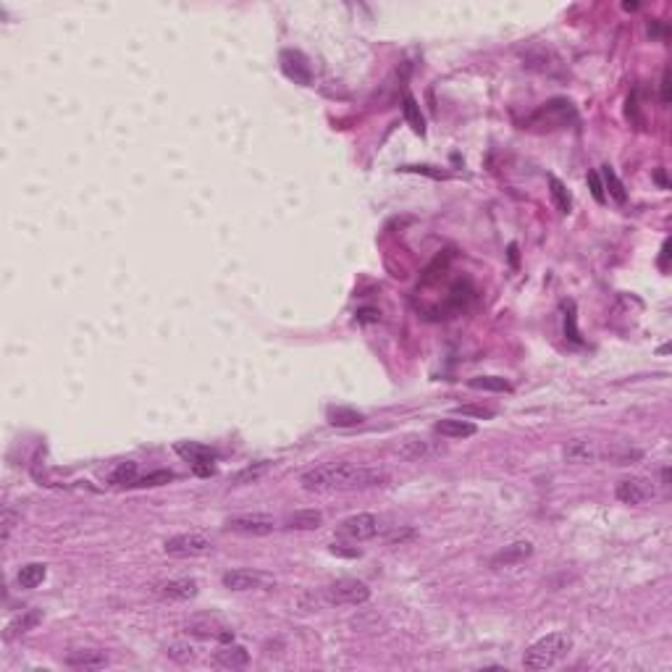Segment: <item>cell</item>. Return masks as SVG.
<instances>
[{"label": "cell", "mask_w": 672, "mask_h": 672, "mask_svg": "<svg viewBox=\"0 0 672 672\" xmlns=\"http://www.w3.org/2000/svg\"><path fill=\"white\" fill-rule=\"evenodd\" d=\"M389 476L378 467H362L352 462H326L305 470L300 484L305 491L329 494V491H365V488L383 486Z\"/></svg>", "instance_id": "1"}, {"label": "cell", "mask_w": 672, "mask_h": 672, "mask_svg": "<svg viewBox=\"0 0 672 672\" xmlns=\"http://www.w3.org/2000/svg\"><path fill=\"white\" fill-rule=\"evenodd\" d=\"M570 649H572V638L568 633H549V636H544V638H538L536 643L528 646L523 664L528 670H549L557 662H562Z\"/></svg>", "instance_id": "2"}, {"label": "cell", "mask_w": 672, "mask_h": 672, "mask_svg": "<svg viewBox=\"0 0 672 672\" xmlns=\"http://www.w3.org/2000/svg\"><path fill=\"white\" fill-rule=\"evenodd\" d=\"M371 599V589L368 583H362L357 578H341L331 586L323 589V601L326 604H350V607H360Z\"/></svg>", "instance_id": "3"}, {"label": "cell", "mask_w": 672, "mask_h": 672, "mask_svg": "<svg viewBox=\"0 0 672 672\" xmlns=\"http://www.w3.org/2000/svg\"><path fill=\"white\" fill-rule=\"evenodd\" d=\"M184 633L186 636H195V638H203V641H221V643L234 641V631H231L221 617H216V615H197V617H189V620L184 622Z\"/></svg>", "instance_id": "4"}, {"label": "cell", "mask_w": 672, "mask_h": 672, "mask_svg": "<svg viewBox=\"0 0 672 672\" xmlns=\"http://www.w3.org/2000/svg\"><path fill=\"white\" fill-rule=\"evenodd\" d=\"M213 549V541L203 533H179V536L166 538L163 551L171 557H200Z\"/></svg>", "instance_id": "5"}, {"label": "cell", "mask_w": 672, "mask_h": 672, "mask_svg": "<svg viewBox=\"0 0 672 672\" xmlns=\"http://www.w3.org/2000/svg\"><path fill=\"white\" fill-rule=\"evenodd\" d=\"M224 586L228 591H268L276 586L273 575L268 572H260V570H231L224 575Z\"/></svg>", "instance_id": "6"}, {"label": "cell", "mask_w": 672, "mask_h": 672, "mask_svg": "<svg viewBox=\"0 0 672 672\" xmlns=\"http://www.w3.org/2000/svg\"><path fill=\"white\" fill-rule=\"evenodd\" d=\"M174 449L192 465L197 476H213L216 473V452L210 446L197 444V441H179Z\"/></svg>", "instance_id": "7"}, {"label": "cell", "mask_w": 672, "mask_h": 672, "mask_svg": "<svg viewBox=\"0 0 672 672\" xmlns=\"http://www.w3.org/2000/svg\"><path fill=\"white\" fill-rule=\"evenodd\" d=\"M226 528L234 533H245V536H268L276 530V520L263 512H252V515H234L226 520Z\"/></svg>", "instance_id": "8"}, {"label": "cell", "mask_w": 672, "mask_h": 672, "mask_svg": "<svg viewBox=\"0 0 672 672\" xmlns=\"http://www.w3.org/2000/svg\"><path fill=\"white\" fill-rule=\"evenodd\" d=\"M378 517L371 515V512H357V515L347 517L339 523V536L350 538V541H368L378 533Z\"/></svg>", "instance_id": "9"}, {"label": "cell", "mask_w": 672, "mask_h": 672, "mask_svg": "<svg viewBox=\"0 0 672 672\" xmlns=\"http://www.w3.org/2000/svg\"><path fill=\"white\" fill-rule=\"evenodd\" d=\"M615 494L622 505H643L654 497V486L646 478H622L615 488Z\"/></svg>", "instance_id": "10"}, {"label": "cell", "mask_w": 672, "mask_h": 672, "mask_svg": "<svg viewBox=\"0 0 672 672\" xmlns=\"http://www.w3.org/2000/svg\"><path fill=\"white\" fill-rule=\"evenodd\" d=\"M153 594L168 601H186L197 596V580L192 578H176V580H160L153 586Z\"/></svg>", "instance_id": "11"}, {"label": "cell", "mask_w": 672, "mask_h": 672, "mask_svg": "<svg viewBox=\"0 0 672 672\" xmlns=\"http://www.w3.org/2000/svg\"><path fill=\"white\" fill-rule=\"evenodd\" d=\"M281 71L287 74L289 79H294L297 84H310V79H313L310 63H308V58L297 50L281 53Z\"/></svg>", "instance_id": "12"}, {"label": "cell", "mask_w": 672, "mask_h": 672, "mask_svg": "<svg viewBox=\"0 0 672 672\" xmlns=\"http://www.w3.org/2000/svg\"><path fill=\"white\" fill-rule=\"evenodd\" d=\"M439 452H441V446L434 444L431 439H423V436H410L399 444V455L404 460H413V462H423V460L439 455Z\"/></svg>", "instance_id": "13"}, {"label": "cell", "mask_w": 672, "mask_h": 672, "mask_svg": "<svg viewBox=\"0 0 672 672\" xmlns=\"http://www.w3.org/2000/svg\"><path fill=\"white\" fill-rule=\"evenodd\" d=\"M213 662H216V667H224V670H239V667H245L249 662V652L245 646L228 641L226 646H221L216 652Z\"/></svg>", "instance_id": "14"}, {"label": "cell", "mask_w": 672, "mask_h": 672, "mask_svg": "<svg viewBox=\"0 0 672 672\" xmlns=\"http://www.w3.org/2000/svg\"><path fill=\"white\" fill-rule=\"evenodd\" d=\"M66 664L74 670H100L108 664V654L100 649H79L66 657Z\"/></svg>", "instance_id": "15"}, {"label": "cell", "mask_w": 672, "mask_h": 672, "mask_svg": "<svg viewBox=\"0 0 672 672\" xmlns=\"http://www.w3.org/2000/svg\"><path fill=\"white\" fill-rule=\"evenodd\" d=\"M530 554H533V544L517 541V544H509V547H505L502 551H497V554L491 557V568H509V565H515V562L528 559Z\"/></svg>", "instance_id": "16"}, {"label": "cell", "mask_w": 672, "mask_h": 672, "mask_svg": "<svg viewBox=\"0 0 672 672\" xmlns=\"http://www.w3.org/2000/svg\"><path fill=\"white\" fill-rule=\"evenodd\" d=\"M596 446L586 441V439H572L565 444V460L568 462H575V465H583V462H594L596 460Z\"/></svg>", "instance_id": "17"}, {"label": "cell", "mask_w": 672, "mask_h": 672, "mask_svg": "<svg viewBox=\"0 0 672 672\" xmlns=\"http://www.w3.org/2000/svg\"><path fill=\"white\" fill-rule=\"evenodd\" d=\"M321 523L323 515L318 509H297V512H292L284 520V528H289V530H315V528H321Z\"/></svg>", "instance_id": "18"}, {"label": "cell", "mask_w": 672, "mask_h": 672, "mask_svg": "<svg viewBox=\"0 0 672 672\" xmlns=\"http://www.w3.org/2000/svg\"><path fill=\"white\" fill-rule=\"evenodd\" d=\"M478 428L470 420H457V418H444L436 423V434L446 436V439H467L473 436Z\"/></svg>", "instance_id": "19"}, {"label": "cell", "mask_w": 672, "mask_h": 672, "mask_svg": "<svg viewBox=\"0 0 672 672\" xmlns=\"http://www.w3.org/2000/svg\"><path fill=\"white\" fill-rule=\"evenodd\" d=\"M402 114H404V121L413 126L415 135H425V118L423 114H420V105H418V100H415L413 95H404L402 100Z\"/></svg>", "instance_id": "20"}, {"label": "cell", "mask_w": 672, "mask_h": 672, "mask_svg": "<svg viewBox=\"0 0 672 672\" xmlns=\"http://www.w3.org/2000/svg\"><path fill=\"white\" fill-rule=\"evenodd\" d=\"M45 575H48V568H45L42 562H29V565H24V568L19 570L16 580H19L21 589H37L42 580H45Z\"/></svg>", "instance_id": "21"}, {"label": "cell", "mask_w": 672, "mask_h": 672, "mask_svg": "<svg viewBox=\"0 0 672 672\" xmlns=\"http://www.w3.org/2000/svg\"><path fill=\"white\" fill-rule=\"evenodd\" d=\"M42 620V615L37 610H29V612H24V615H19L16 620L11 622L8 628H6V638H16V636H24V633H29L37 622Z\"/></svg>", "instance_id": "22"}, {"label": "cell", "mask_w": 672, "mask_h": 672, "mask_svg": "<svg viewBox=\"0 0 672 672\" xmlns=\"http://www.w3.org/2000/svg\"><path fill=\"white\" fill-rule=\"evenodd\" d=\"M549 195H551L559 213H570L572 210V197H570L568 186L562 184L557 176H549Z\"/></svg>", "instance_id": "23"}, {"label": "cell", "mask_w": 672, "mask_h": 672, "mask_svg": "<svg viewBox=\"0 0 672 672\" xmlns=\"http://www.w3.org/2000/svg\"><path fill=\"white\" fill-rule=\"evenodd\" d=\"M601 176H604V189L610 192L612 200H615V203H625V200H628V192H625L622 181L617 179V174H615V168L601 166Z\"/></svg>", "instance_id": "24"}, {"label": "cell", "mask_w": 672, "mask_h": 672, "mask_svg": "<svg viewBox=\"0 0 672 672\" xmlns=\"http://www.w3.org/2000/svg\"><path fill=\"white\" fill-rule=\"evenodd\" d=\"M470 386L481 389V392H509L512 389L509 381L502 376H476V378H470Z\"/></svg>", "instance_id": "25"}, {"label": "cell", "mask_w": 672, "mask_h": 672, "mask_svg": "<svg viewBox=\"0 0 672 672\" xmlns=\"http://www.w3.org/2000/svg\"><path fill=\"white\" fill-rule=\"evenodd\" d=\"M137 478H139L137 476V462L126 460V462H121V465L111 473V484H116V486H135Z\"/></svg>", "instance_id": "26"}, {"label": "cell", "mask_w": 672, "mask_h": 672, "mask_svg": "<svg viewBox=\"0 0 672 672\" xmlns=\"http://www.w3.org/2000/svg\"><path fill=\"white\" fill-rule=\"evenodd\" d=\"M329 420H331L334 425H360L362 415L355 413V410H344V407H339V410H331V413H329Z\"/></svg>", "instance_id": "27"}, {"label": "cell", "mask_w": 672, "mask_h": 672, "mask_svg": "<svg viewBox=\"0 0 672 672\" xmlns=\"http://www.w3.org/2000/svg\"><path fill=\"white\" fill-rule=\"evenodd\" d=\"M168 481H174V473H171V470H156V473H150V476H145V478H137L135 486H142V488L163 486V484H168Z\"/></svg>", "instance_id": "28"}, {"label": "cell", "mask_w": 672, "mask_h": 672, "mask_svg": "<svg viewBox=\"0 0 672 672\" xmlns=\"http://www.w3.org/2000/svg\"><path fill=\"white\" fill-rule=\"evenodd\" d=\"M166 654L176 662H189L195 657V646H189V643H168Z\"/></svg>", "instance_id": "29"}, {"label": "cell", "mask_w": 672, "mask_h": 672, "mask_svg": "<svg viewBox=\"0 0 672 672\" xmlns=\"http://www.w3.org/2000/svg\"><path fill=\"white\" fill-rule=\"evenodd\" d=\"M565 334H568L570 341L580 344V334L578 329H575V305H572V302L565 305Z\"/></svg>", "instance_id": "30"}, {"label": "cell", "mask_w": 672, "mask_h": 672, "mask_svg": "<svg viewBox=\"0 0 672 672\" xmlns=\"http://www.w3.org/2000/svg\"><path fill=\"white\" fill-rule=\"evenodd\" d=\"M457 415H462V418H484V420H488V418H494V410H491V407H478V404H460V407H457Z\"/></svg>", "instance_id": "31"}, {"label": "cell", "mask_w": 672, "mask_h": 672, "mask_svg": "<svg viewBox=\"0 0 672 672\" xmlns=\"http://www.w3.org/2000/svg\"><path fill=\"white\" fill-rule=\"evenodd\" d=\"M266 467H268V462H260V465H255V467H247V470H242L234 481L237 484H249V481H258L263 473H266Z\"/></svg>", "instance_id": "32"}, {"label": "cell", "mask_w": 672, "mask_h": 672, "mask_svg": "<svg viewBox=\"0 0 672 672\" xmlns=\"http://www.w3.org/2000/svg\"><path fill=\"white\" fill-rule=\"evenodd\" d=\"M589 184H591V192H594V197H596V203H604L607 200V195H604V184H601V179L596 171H591L589 174Z\"/></svg>", "instance_id": "33"}, {"label": "cell", "mask_w": 672, "mask_h": 672, "mask_svg": "<svg viewBox=\"0 0 672 672\" xmlns=\"http://www.w3.org/2000/svg\"><path fill=\"white\" fill-rule=\"evenodd\" d=\"M16 520H19V515L13 509H3V541L11 536V528L16 526Z\"/></svg>", "instance_id": "34"}, {"label": "cell", "mask_w": 672, "mask_h": 672, "mask_svg": "<svg viewBox=\"0 0 672 672\" xmlns=\"http://www.w3.org/2000/svg\"><path fill=\"white\" fill-rule=\"evenodd\" d=\"M402 171H413V174H425L431 179H446L444 171H434V166H404Z\"/></svg>", "instance_id": "35"}, {"label": "cell", "mask_w": 672, "mask_h": 672, "mask_svg": "<svg viewBox=\"0 0 672 672\" xmlns=\"http://www.w3.org/2000/svg\"><path fill=\"white\" fill-rule=\"evenodd\" d=\"M662 103H670V69H664L662 74Z\"/></svg>", "instance_id": "36"}, {"label": "cell", "mask_w": 672, "mask_h": 672, "mask_svg": "<svg viewBox=\"0 0 672 672\" xmlns=\"http://www.w3.org/2000/svg\"><path fill=\"white\" fill-rule=\"evenodd\" d=\"M357 318H360V321L376 323L378 318H381V313H378V310H360V313H357Z\"/></svg>", "instance_id": "37"}, {"label": "cell", "mask_w": 672, "mask_h": 672, "mask_svg": "<svg viewBox=\"0 0 672 672\" xmlns=\"http://www.w3.org/2000/svg\"><path fill=\"white\" fill-rule=\"evenodd\" d=\"M667 258H670V239H664L662 258H659V266H662V268H667Z\"/></svg>", "instance_id": "38"}, {"label": "cell", "mask_w": 672, "mask_h": 672, "mask_svg": "<svg viewBox=\"0 0 672 672\" xmlns=\"http://www.w3.org/2000/svg\"><path fill=\"white\" fill-rule=\"evenodd\" d=\"M662 32L664 29L659 27V24H657V21H652V24H649V34H662Z\"/></svg>", "instance_id": "39"}, {"label": "cell", "mask_w": 672, "mask_h": 672, "mask_svg": "<svg viewBox=\"0 0 672 672\" xmlns=\"http://www.w3.org/2000/svg\"><path fill=\"white\" fill-rule=\"evenodd\" d=\"M657 181H659V184L667 189V176H664V171H657Z\"/></svg>", "instance_id": "40"}, {"label": "cell", "mask_w": 672, "mask_h": 672, "mask_svg": "<svg viewBox=\"0 0 672 672\" xmlns=\"http://www.w3.org/2000/svg\"><path fill=\"white\" fill-rule=\"evenodd\" d=\"M622 8H625V11H636V8H638V3H622Z\"/></svg>", "instance_id": "41"}, {"label": "cell", "mask_w": 672, "mask_h": 672, "mask_svg": "<svg viewBox=\"0 0 672 672\" xmlns=\"http://www.w3.org/2000/svg\"><path fill=\"white\" fill-rule=\"evenodd\" d=\"M662 481L664 484H670V467H664L662 470Z\"/></svg>", "instance_id": "42"}]
</instances>
